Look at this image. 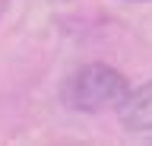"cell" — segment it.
<instances>
[{
  "mask_svg": "<svg viewBox=\"0 0 152 146\" xmlns=\"http://www.w3.org/2000/svg\"><path fill=\"white\" fill-rule=\"evenodd\" d=\"M130 95V83L108 64H89L66 83V105L76 111H117Z\"/></svg>",
  "mask_w": 152,
  "mask_h": 146,
  "instance_id": "cell-1",
  "label": "cell"
},
{
  "mask_svg": "<svg viewBox=\"0 0 152 146\" xmlns=\"http://www.w3.org/2000/svg\"><path fill=\"white\" fill-rule=\"evenodd\" d=\"M121 124L133 134H149L152 130V83L133 89L130 95L124 98V105L117 108Z\"/></svg>",
  "mask_w": 152,
  "mask_h": 146,
  "instance_id": "cell-2",
  "label": "cell"
}]
</instances>
